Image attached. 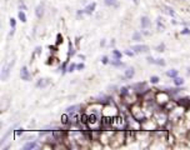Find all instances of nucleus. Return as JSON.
<instances>
[{
  "instance_id": "f257e3e1",
  "label": "nucleus",
  "mask_w": 190,
  "mask_h": 150,
  "mask_svg": "<svg viewBox=\"0 0 190 150\" xmlns=\"http://www.w3.org/2000/svg\"><path fill=\"white\" fill-rule=\"evenodd\" d=\"M14 64H15V60L13 59L10 63H8V64L3 68V70H2V80H6V79L9 78V74H10V71H11V68L14 66Z\"/></svg>"
},
{
  "instance_id": "f03ea898",
  "label": "nucleus",
  "mask_w": 190,
  "mask_h": 150,
  "mask_svg": "<svg viewBox=\"0 0 190 150\" xmlns=\"http://www.w3.org/2000/svg\"><path fill=\"white\" fill-rule=\"evenodd\" d=\"M132 49L135 53H148L149 51V46H146V45H134V46H132Z\"/></svg>"
},
{
  "instance_id": "7ed1b4c3",
  "label": "nucleus",
  "mask_w": 190,
  "mask_h": 150,
  "mask_svg": "<svg viewBox=\"0 0 190 150\" xmlns=\"http://www.w3.org/2000/svg\"><path fill=\"white\" fill-rule=\"evenodd\" d=\"M146 60H148V63H150V64H156V65H162V66L165 65V62L163 59H154V58L149 56Z\"/></svg>"
},
{
  "instance_id": "20e7f679",
  "label": "nucleus",
  "mask_w": 190,
  "mask_h": 150,
  "mask_svg": "<svg viewBox=\"0 0 190 150\" xmlns=\"http://www.w3.org/2000/svg\"><path fill=\"white\" fill-rule=\"evenodd\" d=\"M20 76H21V79H23V80H25V81H28V80L30 79V75H29V71H28L26 66H23V68H21Z\"/></svg>"
},
{
  "instance_id": "39448f33",
  "label": "nucleus",
  "mask_w": 190,
  "mask_h": 150,
  "mask_svg": "<svg viewBox=\"0 0 190 150\" xmlns=\"http://www.w3.org/2000/svg\"><path fill=\"white\" fill-rule=\"evenodd\" d=\"M49 84H50V79H46V78H45V79H40V80L37 83V86H38V88H46Z\"/></svg>"
},
{
  "instance_id": "423d86ee",
  "label": "nucleus",
  "mask_w": 190,
  "mask_h": 150,
  "mask_svg": "<svg viewBox=\"0 0 190 150\" xmlns=\"http://www.w3.org/2000/svg\"><path fill=\"white\" fill-rule=\"evenodd\" d=\"M95 8H97V4H95V3H91L90 5H88V6L84 9V13H85V14H93L94 10H95Z\"/></svg>"
},
{
  "instance_id": "0eeeda50",
  "label": "nucleus",
  "mask_w": 190,
  "mask_h": 150,
  "mask_svg": "<svg viewBox=\"0 0 190 150\" xmlns=\"http://www.w3.org/2000/svg\"><path fill=\"white\" fill-rule=\"evenodd\" d=\"M37 148H39V144H38V143H35V141H30V143H28V144H25V145H24V149H25V150L37 149Z\"/></svg>"
},
{
  "instance_id": "6e6552de",
  "label": "nucleus",
  "mask_w": 190,
  "mask_h": 150,
  "mask_svg": "<svg viewBox=\"0 0 190 150\" xmlns=\"http://www.w3.org/2000/svg\"><path fill=\"white\" fill-rule=\"evenodd\" d=\"M78 109H80V105H73V106H69V108L67 109V114H68V115H70V114L73 115Z\"/></svg>"
},
{
  "instance_id": "1a4fd4ad",
  "label": "nucleus",
  "mask_w": 190,
  "mask_h": 150,
  "mask_svg": "<svg viewBox=\"0 0 190 150\" xmlns=\"http://www.w3.org/2000/svg\"><path fill=\"white\" fill-rule=\"evenodd\" d=\"M134 74H135V71H134L133 68H129L128 70H125V78L126 79H132L134 76Z\"/></svg>"
},
{
  "instance_id": "9d476101",
  "label": "nucleus",
  "mask_w": 190,
  "mask_h": 150,
  "mask_svg": "<svg viewBox=\"0 0 190 150\" xmlns=\"http://www.w3.org/2000/svg\"><path fill=\"white\" fill-rule=\"evenodd\" d=\"M35 14H37V16H38V18H41V16L44 15V8H43V5H39V6L37 8Z\"/></svg>"
},
{
  "instance_id": "9b49d317",
  "label": "nucleus",
  "mask_w": 190,
  "mask_h": 150,
  "mask_svg": "<svg viewBox=\"0 0 190 150\" xmlns=\"http://www.w3.org/2000/svg\"><path fill=\"white\" fill-rule=\"evenodd\" d=\"M149 24H150V20H149V18H146V16H143L141 18V28H148L149 26Z\"/></svg>"
},
{
  "instance_id": "f8f14e48",
  "label": "nucleus",
  "mask_w": 190,
  "mask_h": 150,
  "mask_svg": "<svg viewBox=\"0 0 190 150\" xmlns=\"http://www.w3.org/2000/svg\"><path fill=\"white\" fill-rule=\"evenodd\" d=\"M104 3H105L108 6H116V5H118V2H116V0H104Z\"/></svg>"
},
{
  "instance_id": "ddd939ff",
  "label": "nucleus",
  "mask_w": 190,
  "mask_h": 150,
  "mask_svg": "<svg viewBox=\"0 0 190 150\" xmlns=\"http://www.w3.org/2000/svg\"><path fill=\"white\" fill-rule=\"evenodd\" d=\"M18 16H19V19L21 20V23H26V15H25V13H24L23 10L18 13Z\"/></svg>"
},
{
  "instance_id": "4468645a",
  "label": "nucleus",
  "mask_w": 190,
  "mask_h": 150,
  "mask_svg": "<svg viewBox=\"0 0 190 150\" xmlns=\"http://www.w3.org/2000/svg\"><path fill=\"white\" fill-rule=\"evenodd\" d=\"M166 75L170 76V78H176V76H178V71L173 69V70H169V71L166 73Z\"/></svg>"
},
{
  "instance_id": "2eb2a0df",
  "label": "nucleus",
  "mask_w": 190,
  "mask_h": 150,
  "mask_svg": "<svg viewBox=\"0 0 190 150\" xmlns=\"http://www.w3.org/2000/svg\"><path fill=\"white\" fill-rule=\"evenodd\" d=\"M113 55H114L115 60H120L121 59V53L118 51V50H113Z\"/></svg>"
},
{
  "instance_id": "dca6fc26",
  "label": "nucleus",
  "mask_w": 190,
  "mask_h": 150,
  "mask_svg": "<svg viewBox=\"0 0 190 150\" xmlns=\"http://www.w3.org/2000/svg\"><path fill=\"white\" fill-rule=\"evenodd\" d=\"M164 9H165V11H166L169 15H171V16H175V13H174V10H173L171 8H169V6H164Z\"/></svg>"
},
{
  "instance_id": "f3484780",
  "label": "nucleus",
  "mask_w": 190,
  "mask_h": 150,
  "mask_svg": "<svg viewBox=\"0 0 190 150\" xmlns=\"http://www.w3.org/2000/svg\"><path fill=\"white\" fill-rule=\"evenodd\" d=\"M174 83H175V85H181L183 83H184V80L181 79V78H174Z\"/></svg>"
},
{
  "instance_id": "a211bd4d",
  "label": "nucleus",
  "mask_w": 190,
  "mask_h": 150,
  "mask_svg": "<svg viewBox=\"0 0 190 150\" xmlns=\"http://www.w3.org/2000/svg\"><path fill=\"white\" fill-rule=\"evenodd\" d=\"M158 29H159V30H164L165 29V26L160 23V19H158Z\"/></svg>"
},
{
  "instance_id": "6ab92c4d",
  "label": "nucleus",
  "mask_w": 190,
  "mask_h": 150,
  "mask_svg": "<svg viewBox=\"0 0 190 150\" xmlns=\"http://www.w3.org/2000/svg\"><path fill=\"white\" fill-rule=\"evenodd\" d=\"M61 122L64 123V124H67V123H68V114H64V115L61 116Z\"/></svg>"
},
{
  "instance_id": "aec40b11",
  "label": "nucleus",
  "mask_w": 190,
  "mask_h": 150,
  "mask_svg": "<svg viewBox=\"0 0 190 150\" xmlns=\"http://www.w3.org/2000/svg\"><path fill=\"white\" fill-rule=\"evenodd\" d=\"M150 81L153 84H158V81H159V78H158V76H151L150 78Z\"/></svg>"
},
{
  "instance_id": "412c9836",
  "label": "nucleus",
  "mask_w": 190,
  "mask_h": 150,
  "mask_svg": "<svg viewBox=\"0 0 190 150\" xmlns=\"http://www.w3.org/2000/svg\"><path fill=\"white\" fill-rule=\"evenodd\" d=\"M164 49H165V45L164 44H160L159 46H156V50L158 51H164Z\"/></svg>"
},
{
  "instance_id": "4be33fe9",
  "label": "nucleus",
  "mask_w": 190,
  "mask_h": 150,
  "mask_svg": "<svg viewBox=\"0 0 190 150\" xmlns=\"http://www.w3.org/2000/svg\"><path fill=\"white\" fill-rule=\"evenodd\" d=\"M15 25H16V21H15V19H10V26H11V29H15Z\"/></svg>"
},
{
  "instance_id": "5701e85b",
  "label": "nucleus",
  "mask_w": 190,
  "mask_h": 150,
  "mask_svg": "<svg viewBox=\"0 0 190 150\" xmlns=\"http://www.w3.org/2000/svg\"><path fill=\"white\" fill-rule=\"evenodd\" d=\"M140 38H141V35H140L139 33H135V34H134V36H133V39H134V40H140Z\"/></svg>"
},
{
  "instance_id": "b1692460",
  "label": "nucleus",
  "mask_w": 190,
  "mask_h": 150,
  "mask_svg": "<svg viewBox=\"0 0 190 150\" xmlns=\"http://www.w3.org/2000/svg\"><path fill=\"white\" fill-rule=\"evenodd\" d=\"M111 64L115 65V66H121V65H123V63H120V62H113Z\"/></svg>"
},
{
  "instance_id": "393cba45",
  "label": "nucleus",
  "mask_w": 190,
  "mask_h": 150,
  "mask_svg": "<svg viewBox=\"0 0 190 150\" xmlns=\"http://www.w3.org/2000/svg\"><path fill=\"white\" fill-rule=\"evenodd\" d=\"M125 54L128 55V56H133V55H134V53H133V51H130V50H126V51H125Z\"/></svg>"
},
{
  "instance_id": "a878e982",
  "label": "nucleus",
  "mask_w": 190,
  "mask_h": 150,
  "mask_svg": "<svg viewBox=\"0 0 190 150\" xmlns=\"http://www.w3.org/2000/svg\"><path fill=\"white\" fill-rule=\"evenodd\" d=\"M76 68H78L79 70H81V69H84V64H78V65H76Z\"/></svg>"
},
{
  "instance_id": "bb28decb",
  "label": "nucleus",
  "mask_w": 190,
  "mask_h": 150,
  "mask_svg": "<svg viewBox=\"0 0 190 150\" xmlns=\"http://www.w3.org/2000/svg\"><path fill=\"white\" fill-rule=\"evenodd\" d=\"M103 64H108V58L106 56L103 58Z\"/></svg>"
},
{
  "instance_id": "cd10ccee",
  "label": "nucleus",
  "mask_w": 190,
  "mask_h": 150,
  "mask_svg": "<svg viewBox=\"0 0 190 150\" xmlns=\"http://www.w3.org/2000/svg\"><path fill=\"white\" fill-rule=\"evenodd\" d=\"M20 134H23V129H19V130L16 131V136H19Z\"/></svg>"
},
{
  "instance_id": "c85d7f7f",
  "label": "nucleus",
  "mask_w": 190,
  "mask_h": 150,
  "mask_svg": "<svg viewBox=\"0 0 190 150\" xmlns=\"http://www.w3.org/2000/svg\"><path fill=\"white\" fill-rule=\"evenodd\" d=\"M121 94H123V95L126 94V88H123V89H121Z\"/></svg>"
},
{
  "instance_id": "c756f323",
  "label": "nucleus",
  "mask_w": 190,
  "mask_h": 150,
  "mask_svg": "<svg viewBox=\"0 0 190 150\" xmlns=\"http://www.w3.org/2000/svg\"><path fill=\"white\" fill-rule=\"evenodd\" d=\"M189 33H190V32H189V30H188V29H185V30H184V32H181V34H189Z\"/></svg>"
},
{
  "instance_id": "7c9ffc66",
  "label": "nucleus",
  "mask_w": 190,
  "mask_h": 150,
  "mask_svg": "<svg viewBox=\"0 0 190 150\" xmlns=\"http://www.w3.org/2000/svg\"><path fill=\"white\" fill-rule=\"evenodd\" d=\"M74 68H75V65H70V66H69V71H73Z\"/></svg>"
},
{
  "instance_id": "2f4dec72",
  "label": "nucleus",
  "mask_w": 190,
  "mask_h": 150,
  "mask_svg": "<svg viewBox=\"0 0 190 150\" xmlns=\"http://www.w3.org/2000/svg\"><path fill=\"white\" fill-rule=\"evenodd\" d=\"M133 2H134L135 4H138V0H133Z\"/></svg>"
},
{
  "instance_id": "473e14b6",
  "label": "nucleus",
  "mask_w": 190,
  "mask_h": 150,
  "mask_svg": "<svg viewBox=\"0 0 190 150\" xmlns=\"http://www.w3.org/2000/svg\"><path fill=\"white\" fill-rule=\"evenodd\" d=\"M188 70H189V71H188V74H189V75H190V68H189V69H188Z\"/></svg>"
}]
</instances>
